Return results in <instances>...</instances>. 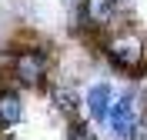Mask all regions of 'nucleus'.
<instances>
[{"label":"nucleus","mask_w":147,"mask_h":140,"mask_svg":"<svg viewBox=\"0 0 147 140\" xmlns=\"http://www.w3.org/2000/svg\"><path fill=\"white\" fill-rule=\"evenodd\" d=\"M100 50L110 60V67H117L124 74H140V70H147V40L140 37L137 30H130V27H120V30H114V33H104Z\"/></svg>","instance_id":"1"},{"label":"nucleus","mask_w":147,"mask_h":140,"mask_svg":"<svg viewBox=\"0 0 147 140\" xmlns=\"http://www.w3.org/2000/svg\"><path fill=\"white\" fill-rule=\"evenodd\" d=\"M50 77V54L44 47H27V50H10L7 60V80L13 87L40 90Z\"/></svg>","instance_id":"2"},{"label":"nucleus","mask_w":147,"mask_h":140,"mask_svg":"<svg viewBox=\"0 0 147 140\" xmlns=\"http://www.w3.org/2000/svg\"><path fill=\"white\" fill-rule=\"evenodd\" d=\"M120 17L117 0H80L77 7V30H94V33H107Z\"/></svg>","instance_id":"3"},{"label":"nucleus","mask_w":147,"mask_h":140,"mask_svg":"<svg viewBox=\"0 0 147 140\" xmlns=\"http://www.w3.org/2000/svg\"><path fill=\"white\" fill-rule=\"evenodd\" d=\"M110 133L117 140H130V133H134V127L140 123V110H137V97H134V90H124L114 100V107H110Z\"/></svg>","instance_id":"4"},{"label":"nucleus","mask_w":147,"mask_h":140,"mask_svg":"<svg viewBox=\"0 0 147 140\" xmlns=\"http://www.w3.org/2000/svg\"><path fill=\"white\" fill-rule=\"evenodd\" d=\"M27 117V103L20 87H0V130H13Z\"/></svg>","instance_id":"5"},{"label":"nucleus","mask_w":147,"mask_h":140,"mask_svg":"<svg viewBox=\"0 0 147 140\" xmlns=\"http://www.w3.org/2000/svg\"><path fill=\"white\" fill-rule=\"evenodd\" d=\"M114 100H117V97H114V87H110L107 80H100V84H94L90 90H87V97H84V110H87V117H90L94 123H107Z\"/></svg>","instance_id":"6"},{"label":"nucleus","mask_w":147,"mask_h":140,"mask_svg":"<svg viewBox=\"0 0 147 140\" xmlns=\"http://www.w3.org/2000/svg\"><path fill=\"white\" fill-rule=\"evenodd\" d=\"M50 103H54V110L67 120H77V113H80L84 100L80 93L74 90V87H50Z\"/></svg>","instance_id":"7"},{"label":"nucleus","mask_w":147,"mask_h":140,"mask_svg":"<svg viewBox=\"0 0 147 140\" xmlns=\"http://www.w3.org/2000/svg\"><path fill=\"white\" fill-rule=\"evenodd\" d=\"M67 140H97V130H94L90 123H74Z\"/></svg>","instance_id":"8"},{"label":"nucleus","mask_w":147,"mask_h":140,"mask_svg":"<svg viewBox=\"0 0 147 140\" xmlns=\"http://www.w3.org/2000/svg\"><path fill=\"white\" fill-rule=\"evenodd\" d=\"M117 3H120V7H127V3H134V0H117Z\"/></svg>","instance_id":"9"}]
</instances>
